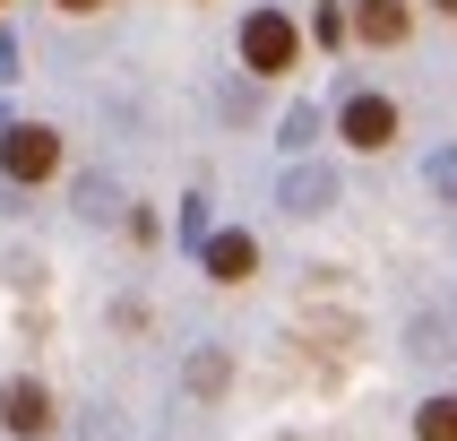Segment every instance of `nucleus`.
<instances>
[{
  "label": "nucleus",
  "mask_w": 457,
  "mask_h": 441,
  "mask_svg": "<svg viewBox=\"0 0 457 441\" xmlns=\"http://www.w3.org/2000/svg\"><path fill=\"white\" fill-rule=\"evenodd\" d=\"M303 61V26L285 18V9H251L242 18V70L251 78H285Z\"/></svg>",
  "instance_id": "nucleus-1"
},
{
  "label": "nucleus",
  "mask_w": 457,
  "mask_h": 441,
  "mask_svg": "<svg viewBox=\"0 0 457 441\" xmlns=\"http://www.w3.org/2000/svg\"><path fill=\"white\" fill-rule=\"evenodd\" d=\"M0 174L18 182V191L52 182L61 174V130L52 122H0Z\"/></svg>",
  "instance_id": "nucleus-2"
},
{
  "label": "nucleus",
  "mask_w": 457,
  "mask_h": 441,
  "mask_svg": "<svg viewBox=\"0 0 457 441\" xmlns=\"http://www.w3.org/2000/svg\"><path fill=\"white\" fill-rule=\"evenodd\" d=\"M337 130H345V148L380 156L388 139H397V104H388V96H371V87H354V96L337 104Z\"/></svg>",
  "instance_id": "nucleus-3"
},
{
  "label": "nucleus",
  "mask_w": 457,
  "mask_h": 441,
  "mask_svg": "<svg viewBox=\"0 0 457 441\" xmlns=\"http://www.w3.org/2000/svg\"><path fill=\"white\" fill-rule=\"evenodd\" d=\"M277 208L285 216H320V208H337V165H320V156H294L277 182Z\"/></svg>",
  "instance_id": "nucleus-4"
},
{
  "label": "nucleus",
  "mask_w": 457,
  "mask_h": 441,
  "mask_svg": "<svg viewBox=\"0 0 457 441\" xmlns=\"http://www.w3.org/2000/svg\"><path fill=\"white\" fill-rule=\"evenodd\" d=\"M61 415H52V389L44 381H9L0 389V433H18V441H44Z\"/></svg>",
  "instance_id": "nucleus-5"
},
{
  "label": "nucleus",
  "mask_w": 457,
  "mask_h": 441,
  "mask_svg": "<svg viewBox=\"0 0 457 441\" xmlns=\"http://www.w3.org/2000/svg\"><path fill=\"white\" fill-rule=\"evenodd\" d=\"M199 268H207V277H216V285H242V277H251V268H259V242H251V233H242V225H233V233H207Z\"/></svg>",
  "instance_id": "nucleus-6"
},
{
  "label": "nucleus",
  "mask_w": 457,
  "mask_h": 441,
  "mask_svg": "<svg viewBox=\"0 0 457 441\" xmlns=\"http://www.w3.org/2000/svg\"><path fill=\"white\" fill-rule=\"evenodd\" d=\"M354 35H362V44H406L414 9H406V0H354Z\"/></svg>",
  "instance_id": "nucleus-7"
},
{
  "label": "nucleus",
  "mask_w": 457,
  "mask_h": 441,
  "mask_svg": "<svg viewBox=\"0 0 457 441\" xmlns=\"http://www.w3.org/2000/svg\"><path fill=\"white\" fill-rule=\"evenodd\" d=\"M181 381L199 389V398H216V389L233 381V363H225V346H190V363H181Z\"/></svg>",
  "instance_id": "nucleus-8"
},
{
  "label": "nucleus",
  "mask_w": 457,
  "mask_h": 441,
  "mask_svg": "<svg viewBox=\"0 0 457 441\" xmlns=\"http://www.w3.org/2000/svg\"><path fill=\"white\" fill-rule=\"evenodd\" d=\"M414 441H457V389H440V398L414 407Z\"/></svg>",
  "instance_id": "nucleus-9"
},
{
  "label": "nucleus",
  "mask_w": 457,
  "mask_h": 441,
  "mask_svg": "<svg viewBox=\"0 0 457 441\" xmlns=\"http://www.w3.org/2000/svg\"><path fill=\"white\" fill-rule=\"evenodd\" d=\"M311 139H320V113H311V104H294V113H285V148L311 156Z\"/></svg>",
  "instance_id": "nucleus-10"
},
{
  "label": "nucleus",
  "mask_w": 457,
  "mask_h": 441,
  "mask_svg": "<svg viewBox=\"0 0 457 441\" xmlns=\"http://www.w3.org/2000/svg\"><path fill=\"white\" fill-rule=\"evenodd\" d=\"M112 199H121V191H112L104 174H87V182H78V208H87V216H112Z\"/></svg>",
  "instance_id": "nucleus-11"
},
{
  "label": "nucleus",
  "mask_w": 457,
  "mask_h": 441,
  "mask_svg": "<svg viewBox=\"0 0 457 441\" xmlns=\"http://www.w3.org/2000/svg\"><path fill=\"white\" fill-rule=\"evenodd\" d=\"M423 182H432L440 199H457V148H440V156H432V165H423Z\"/></svg>",
  "instance_id": "nucleus-12"
},
{
  "label": "nucleus",
  "mask_w": 457,
  "mask_h": 441,
  "mask_svg": "<svg viewBox=\"0 0 457 441\" xmlns=\"http://www.w3.org/2000/svg\"><path fill=\"white\" fill-rule=\"evenodd\" d=\"M181 233H190V242L207 251V233H216V225H207V199H181Z\"/></svg>",
  "instance_id": "nucleus-13"
},
{
  "label": "nucleus",
  "mask_w": 457,
  "mask_h": 441,
  "mask_svg": "<svg viewBox=\"0 0 457 441\" xmlns=\"http://www.w3.org/2000/svg\"><path fill=\"white\" fill-rule=\"evenodd\" d=\"M345 26H354L345 9H320V18H311V35H320V44H345Z\"/></svg>",
  "instance_id": "nucleus-14"
},
{
  "label": "nucleus",
  "mask_w": 457,
  "mask_h": 441,
  "mask_svg": "<svg viewBox=\"0 0 457 441\" xmlns=\"http://www.w3.org/2000/svg\"><path fill=\"white\" fill-rule=\"evenodd\" d=\"M18 199H26V191H18L9 174H0V216H18Z\"/></svg>",
  "instance_id": "nucleus-15"
},
{
  "label": "nucleus",
  "mask_w": 457,
  "mask_h": 441,
  "mask_svg": "<svg viewBox=\"0 0 457 441\" xmlns=\"http://www.w3.org/2000/svg\"><path fill=\"white\" fill-rule=\"evenodd\" d=\"M52 9H70V18H96L104 0H52Z\"/></svg>",
  "instance_id": "nucleus-16"
},
{
  "label": "nucleus",
  "mask_w": 457,
  "mask_h": 441,
  "mask_svg": "<svg viewBox=\"0 0 457 441\" xmlns=\"http://www.w3.org/2000/svg\"><path fill=\"white\" fill-rule=\"evenodd\" d=\"M9 61H18V44H9V35H0V78H9Z\"/></svg>",
  "instance_id": "nucleus-17"
},
{
  "label": "nucleus",
  "mask_w": 457,
  "mask_h": 441,
  "mask_svg": "<svg viewBox=\"0 0 457 441\" xmlns=\"http://www.w3.org/2000/svg\"><path fill=\"white\" fill-rule=\"evenodd\" d=\"M440 9H449V18H457V0H440Z\"/></svg>",
  "instance_id": "nucleus-18"
}]
</instances>
